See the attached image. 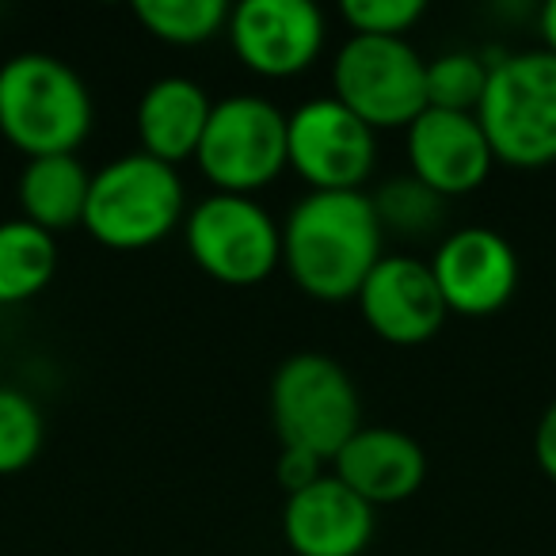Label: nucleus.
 <instances>
[{"label": "nucleus", "mask_w": 556, "mask_h": 556, "mask_svg": "<svg viewBox=\"0 0 556 556\" xmlns=\"http://www.w3.org/2000/svg\"><path fill=\"white\" fill-rule=\"evenodd\" d=\"M58 240L54 232L9 217L0 222V305H24L39 298L58 275Z\"/></svg>", "instance_id": "18"}, {"label": "nucleus", "mask_w": 556, "mask_h": 556, "mask_svg": "<svg viewBox=\"0 0 556 556\" xmlns=\"http://www.w3.org/2000/svg\"><path fill=\"white\" fill-rule=\"evenodd\" d=\"M424 0H343L340 16L351 35H374V39H404L424 20Z\"/></svg>", "instance_id": "23"}, {"label": "nucleus", "mask_w": 556, "mask_h": 556, "mask_svg": "<svg viewBox=\"0 0 556 556\" xmlns=\"http://www.w3.org/2000/svg\"><path fill=\"white\" fill-rule=\"evenodd\" d=\"M237 62L263 80L302 77L328 42V20L313 0H240L225 27Z\"/></svg>", "instance_id": "10"}, {"label": "nucleus", "mask_w": 556, "mask_h": 556, "mask_svg": "<svg viewBox=\"0 0 556 556\" xmlns=\"http://www.w3.org/2000/svg\"><path fill=\"white\" fill-rule=\"evenodd\" d=\"M270 419L282 446L332 462L363 427V401L332 355L298 351L270 378Z\"/></svg>", "instance_id": "5"}, {"label": "nucleus", "mask_w": 556, "mask_h": 556, "mask_svg": "<svg viewBox=\"0 0 556 556\" xmlns=\"http://www.w3.org/2000/svg\"><path fill=\"white\" fill-rule=\"evenodd\" d=\"M355 302L366 328L393 348H419V343L434 340L450 317L439 282L431 275V263L408 252L381 255Z\"/></svg>", "instance_id": "12"}, {"label": "nucleus", "mask_w": 556, "mask_h": 556, "mask_svg": "<svg viewBox=\"0 0 556 556\" xmlns=\"http://www.w3.org/2000/svg\"><path fill=\"white\" fill-rule=\"evenodd\" d=\"M336 477L366 500L374 510L404 503L424 488L427 480V454L408 431L401 427L363 424L351 442L332 457Z\"/></svg>", "instance_id": "15"}, {"label": "nucleus", "mask_w": 556, "mask_h": 556, "mask_svg": "<svg viewBox=\"0 0 556 556\" xmlns=\"http://www.w3.org/2000/svg\"><path fill=\"white\" fill-rule=\"evenodd\" d=\"M96 126V100L70 62L24 50L0 65V138L27 161L77 156Z\"/></svg>", "instance_id": "2"}, {"label": "nucleus", "mask_w": 556, "mask_h": 556, "mask_svg": "<svg viewBox=\"0 0 556 556\" xmlns=\"http://www.w3.org/2000/svg\"><path fill=\"white\" fill-rule=\"evenodd\" d=\"M275 477H278V484L287 488V495H294V492H302V488H309L313 480L325 477V462L305 454V450L282 446V454H278V462H275Z\"/></svg>", "instance_id": "24"}, {"label": "nucleus", "mask_w": 556, "mask_h": 556, "mask_svg": "<svg viewBox=\"0 0 556 556\" xmlns=\"http://www.w3.org/2000/svg\"><path fill=\"white\" fill-rule=\"evenodd\" d=\"M134 16L153 39L168 47H202L229 27L225 0H138Z\"/></svg>", "instance_id": "19"}, {"label": "nucleus", "mask_w": 556, "mask_h": 556, "mask_svg": "<svg viewBox=\"0 0 556 556\" xmlns=\"http://www.w3.org/2000/svg\"><path fill=\"white\" fill-rule=\"evenodd\" d=\"M374 507L336 472L287 495L282 507V538L294 556H363L374 541Z\"/></svg>", "instance_id": "14"}, {"label": "nucleus", "mask_w": 556, "mask_h": 556, "mask_svg": "<svg viewBox=\"0 0 556 556\" xmlns=\"http://www.w3.org/2000/svg\"><path fill=\"white\" fill-rule=\"evenodd\" d=\"M381 255L386 232L366 191H309L282 222V267L317 302H351Z\"/></svg>", "instance_id": "1"}, {"label": "nucleus", "mask_w": 556, "mask_h": 556, "mask_svg": "<svg viewBox=\"0 0 556 556\" xmlns=\"http://www.w3.org/2000/svg\"><path fill=\"white\" fill-rule=\"evenodd\" d=\"M488 73H492V58L477 50H446L431 58L427 62V108L477 115Z\"/></svg>", "instance_id": "21"}, {"label": "nucleus", "mask_w": 556, "mask_h": 556, "mask_svg": "<svg viewBox=\"0 0 556 556\" xmlns=\"http://www.w3.org/2000/svg\"><path fill=\"white\" fill-rule=\"evenodd\" d=\"M332 100L374 134L408 130L427 111V58L408 39L351 35L332 58Z\"/></svg>", "instance_id": "7"}, {"label": "nucleus", "mask_w": 556, "mask_h": 556, "mask_svg": "<svg viewBox=\"0 0 556 556\" xmlns=\"http://www.w3.org/2000/svg\"><path fill=\"white\" fill-rule=\"evenodd\" d=\"M194 267L222 287H260L282 267V225L252 194H206L184 217Z\"/></svg>", "instance_id": "6"}, {"label": "nucleus", "mask_w": 556, "mask_h": 556, "mask_svg": "<svg viewBox=\"0 0 556 556\" xmlns=\"http://www.w3.org/2000/svg\"><path fill=\"white\" fill-rule=\"evenodd\" d=\"M187 191L179 168L153 156L123 153L103 164L88 191L85 229L111 252H146L184 225Z\"/></svg>", "instance_id": "4"}, {"label": "nucleus", "mask_w": 556, "mask_h": 556, "mask_svg": "<svg viewBox=\"0 0 556 556\" xmlns=\"http://www.w3.org/2000/svg\"><path fill=\"white\" fill-rule=\"evenodd\" d=\"M214 100L191 77H156L138 100V146L146 156L179 168L194 161Z\"/></svg>", "instance_id": "16"}, {"label": "nucleus", "mask_w": 556, "mask_h": 556, "mask_svg": "<svg viewBox=\"0 0 556 556\" xmlns=\"http://www.w3.org/2000/svg\"><path fill=\"white\" fill-rule=\"evenodd\" d=\"M47 424L31 393L16 386H0V477L24 472L42 454Z\"/></svg>", "instance_id": "22"}, {"label": "nucleus", "mask_w": 556, "mask_h": 556, "mask_svg": "<svg viewBox=\"0 0 556 556\" xmlns=\"http://www.w3.org/2000/svg\"><path fill=\"white\" fill-rule=\"evenodd\" d=\"M538 35H541V50L556 58V0H545L538 12Z\"/></svg>", "instance_id": "26"}, {"label": "nucleus", "mask_w": 556, "mask_h": 556, "mask_svg": "<svg viewBox=\"0 0 556 556\" xmlns=\"http://www.w3.org/2000/svg\"><path fill=\"white\" fill-rule=\"evenodd\" d=\"M431 275L450 313L457 317H492L515 298L518 252L503 232L488 225H465L439 240L431 255Z\"/></svg>", "instance_id": "11"}, {"label": "nucleus", "mask_w": 556, "mask_h": 556, "mask_svg": "<svg viewBox=\"0 0 556 556\" xmlns=\"http://www.w3.org/2000/svg\"><path fill=\"white\" fill-rule=\"evenodd\" d=\"M374 214L381 222V232H393L404 240H424L439 232L446 222V199L424 187L416 176H393L370 194Z\"/></svg>", "instance_id": "20"}, {"label": "nucleus", "mask_w": 556, "mask_h": 556, "mask_svg": "<svg viewBox=\"0 0 556 556\" xmlns=\"http://www.w3.org/2000/svg\"><path fill=\"white\" fill-rule=\"evenodd\" d=\"M92 172L80 164V156H35L24 164L16 184L20 217L47 232L77 229L85 225Z\"/></svg>", "instance_id": "17"}, {"label": "nucleus", "mask_w": 556, "mask_h": 556, "mask_svg": "<svg viewBox=\"0 0 556 556\" xmlns=\"http://www.w3.org/2000/svg\"><path fill=\"white\" fill-rule=\"evenodd\" d=\"M194 164L214 191L255 199L287 172V111L263 96L217 100Z\"/></svg>", "instance_id": "8"}, {"label": "nucleus", "mask_w": 556, "mask_h": 556, "mask_svg": "<svg viewBox=\"0 0 556 556\" xmlns=\"http://www.w3.org/2000/svg\"><path fill=\"white\" fill-rule=\"evenodd\" d=\"M404 146H408V176H416L442 199L480 191L492 176L495 156L477 115L427 108L404 130Z\"/></svg>", "instance_id": "13"}, {"label": "nucleus", "mask_w": 556, "mask_h": 556, "mask_svg": "<svg viewBox=\"0 0 556 556\" xmlns=\"http://www.w3.org/2000/svg\"><path fill=\"white\" fill-rule=\"evenodd\" d=\"M533 457H538L541 472L556 484V401L541 412L538 431H533Z\"/></svg>", "instance_id": "25"}, {"label": "nucleus", "mask_w": 556, "mask_h": 556, "mask_svg": "<svg viewBox=\"0 0 556 556\" xmlns=\"http://www.w3.org/2000/svg\"><path fill=\"white\" fill-rule=\"evenodd\" d=\"M287 168L309 191H363L378 168V134L332 96L305 100L287 115Z\"/></svg>", "instance_id": "9"}, {"label": "nucleus", "mask_w": 556, "mask_h": 556, "mask_svg": "<svg viewBox=\"0 0 556 556\" xmlns=\"http://www.w3.org/2000/svg\"><path fill=\"white\" fill-rule=\"evenodd\" d=\"M477 123L495 164H556V58L541 47L492 58Z\"/></svg>", "instance_id": "3"}]
</instances>
